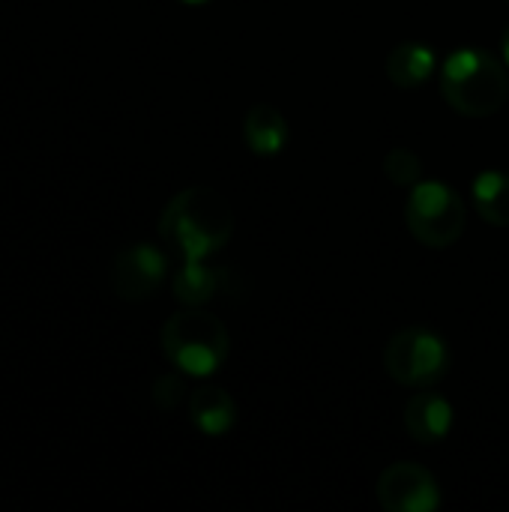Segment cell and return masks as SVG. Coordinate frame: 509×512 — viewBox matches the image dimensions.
<instances>
[{"label": "cell", "instance_id": "9a60e30c", "mask_svg": "<svg viewBox=\"0 0 509 512\" xmlns=\"http://www.w3.org/2000/svg\"><path fill=\"white\" fill-rule=\"evenodd\" d=\"M183 393H186V387H183V381L177 375H162L156 381V387H153V402L162 411H174L183 402Z\"/></svg>", "mask_w": 509, "mask_h": 512}, {"label": "cell", "instance_id": "9c48e42d", "mask_svg": "<svg viewBox=\"0 0 509 512\" xmlns=\"http://www.w3.org/2000/svg\"><path fill=\"white\" fill-rule=\"evenodd\" d=\"M243 138L255 156H276L291 138V126L276 105L258 102L243 117Z\"/></svg>", "mask_w": 509, "mask_h": 512}, {"label": "cell", "instance_id": "7c38bea8", "mask_svg": "<svg viewBox=\"0 0 509 512\" xmlns=\"http://www.w3.org/2000/svg\"><path fill=\"white\" fill-rule=\"evenodd\" d=\"M222 279L225 273L216 267H207L204 261H183L171 288L180 306H204L216 300V294L222 291Z\"/></svg>", "mask_w": 509, "mask_h": 512}, {"label": "cell", "instance_id": "30bf717a", "mask_svg": "<svg viewBox=\"0 0 509 512\" xmlns=\"http://www.w3.org/2000/svg\"><path fill=\"white\" fill-rule=\"evenodd\" d=\"M192 426L204 435H225L237 423V405L222 387H201L189 399Z\"/></svg>", "mask_w": 509, "mask_h": 512}, {"label": "cell", "instance_id": "8992f818", "mask_svg": "<svg viewBox=\"0 0 509 512\" xmlns=\"http://www.w3.org/2000/svg\"><path fill=\"white\" fill-rule=\"evenodd\" d=\"M375 495L387 512H432L441 507V489L435 474L417 462L390 465L378 477Z\"/></svg>", "mask_w": 509, "mask_h": 512}, {"label": "cell", "instance_id": "ba28073f", "mask_svg": "<svg viewBox=\"0 0 509 512\" xmlns=\"http://www.w3.org/2000/svg\"><path fill=\"white\" fill-rule=\"evenodd\" d=\"M405 429L423 447L441 444L450 435V429H453V408H450V402L444 396L432 393V387L417 393L405 405Z\"/></svg>", "mask_w": 509, "mask_h": 512}, {"label": "cell", "instance_id": "4fadbf2b", "mask_svg": "<svg viewBox=\"0 0 509 512\" xmlns=\"http://www.w3.org/2000/svg\"><path fill=\"white\" fill-rule=\"evenodd\" d=\"M474 204L477 213L495 225L509 228V174L507 171H483L474 180Z\"/></svg>", "mask_w": 509, "mask_h": 512}, {"label": "cell", "instance_id": "2e32d148", "mask_svg": "<svg viewBox=\"0 0 509 512\" xmlns=\"http://www.w3.org/2000/svg\"><path fill=\"white\" fill-rule=\"evenodd\" d=\"M501 51H504V60H507L509 66V27L504 30V39H501Z\"/></svg>", "mask_w": 509, "mask_h": 512}, {"label": "cell", "instance_id": "5b68a950", "mask_svg": "<svg viewBox=\"0 0 509 512\" xmlns=\"http://www.w3.org/2000/svg\"><path fill=\"white\" fill-rule=\"evenodd\" d=\"M384 369L402 387L429 390L447 375L450 351L441 336H435L423 327H408V330H399L387 342Z\"/></svg>", "mask_w": 509, "mask_h": 512}, {"label": "cell", "instance_id": "5bb4252c", "mask_svg": "<svg viewBox=\"0 0 509 512\" xmlns=\"http://www.w3.org/2000/svg\"><path fill=\"white\" fill-rule=\"evenodd\" d=\"M384 174L396 183V186H417L423 177V162L414 150L396 147L387 153L384 159Z\"/></svg>", "mask_w": 509, "mask_h": 512}, {"label": "cell", "instance_id": "8fae6325", "mask_svg": "<svg viewBox=\"0 0 509 512\" xmlns=\"http://www.w3.org/2000/svg\"><path fill=\"white\" fill-rule=\"evenodd\" d=\"M435 72V51L423 42H402L387 57V78L402 87H423Z\"/></svg>", "mask_w": 509, "mask_h": 512}, {"label": "cell", "instance_id": "3957f363", "mask_svg": "<svg viewBox=\"0 0 509 512\" xmlns=\"http://www.w3.org/2000/svg\"><path fill=\"white\" fill-rule=\"evenodd\" d=\"M228 330L225 324L204 312L201 306H186L171 315L162 327V354L183 375L207 378L228 357Z\"/></svg>", "mask_w": 509, "mask_h": 512}, {"label": "cell", "instance_id": "277c9868", "mask_svg": "<svg viewBox=\"0 0 509 512\" xmlns=\"http://www.w3.org/2000/svg\"><path fill=\"white\" fill-rule=\"evenodd\" d=\"M465 201L456 189L444 183H417L405 204V222L408 231L429 249H447L453 246L465 231Z\"/></svg>", "mask_w": 509, "mask_h": 512}, {"label": "cell", "instance_id": "7a4b0ae2", "mask_svg": "<svg viewBox=\"0 0 509 512\" xmlns=\"http://www.w3.org/2000/svg\"><path fill=\"white\" fill-rule=\"evenodd\" d=\"M441 90L453 111L465 117H492L509 96L507 66L483 48L453 51L441 69Z\"/></svg>", "mask_w": 509, "mask_h": 512}, {"label": "cell", "instance_id": "6da1fadb", "mask_svg": "<svg viewBox=\"0 0 509 512\" xmlns=\"http://www.w3.org/2000/svg\"><path fill=\"white\" fill-rule=\"evenodd\" d=\"M231 234L234 210L225 195L207 186L177 192L159 216V237L183 261H207L231 240Z\"/></svg>", "mask_w": 509, "mask_h": 512}, {"label": "cell", "instance_id": "52a82bcc", "mask_svg": "<svg viewBox=\"0 0 509 512\" xmlns=\"http://www.w3.org/2000/svg\"><path fill=\"white\" fill-rule=\"evenodd\" d=\"M165 273L168 258L150 243H135L117 252L111 264V288L120 300L141 303L156 294V288L165 282Z\"/></svg>", "mask_w": 509, "mask_h": 512}, {"label": "cell", "instance_id": "e0dca14e", "mask_svg": "<svg viewBox=\"0 0 509 512\" xmlns=\"http://www.w3.org/2000/svg\"><path fill=\"white\" fill-rule=\"evenodd\" d=\"M183 3H207V0H183Z\"/></svg>", "mask_w": 509, "mask_h": 512}]
</instances>
